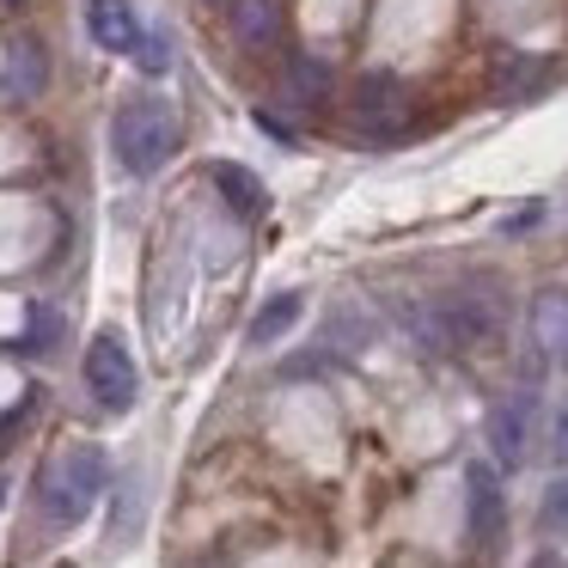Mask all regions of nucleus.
<instances>
[{
	"label": "nucleus",
	"instance_id": "nucleus-1",
	"mask_svg": "<svg viewBox=\"0 0 568 568\" xmlns=\"http://www.w3.org/2000/svg\"><path fill=\"white\" fill-rule=\"evenodd\" d=\"M104 483H111V465H104L99 446H68V453H55L38 477L43 519H50V526H80V519L99 507Z\"/></svg>",
	"mask_w": 568,
	"mask_h": 568
},
{
	"label": "nucleus",
	"instance_id": "nucleus-2",
	"mask_svg": "<svg viewBox=\"0 0 568 568\" xmlns=\"http://www.w3.org/2000/svg\"><path fill=\"white\" fill-rule=\"evenodd\" d=\"M111 148H116V165L129 178H153L165 160L178 153V116L165 99H129L111 123Z\"/></svg>",
	"mask_w": 568,
	"mask_h": 568
},
{
	"label": "nucleus",
	"instance_id": "nucleus-3",
	"mask_svg": "<svg viewBox=\"0 0 568 568\" xmlns=\"http://www.w3.org/2000/svg\"><path fill=\"white\" fill-rule=\"evenodd\" d=\"M409 331L422 336L428 348H483V343H495L501 336V312L489 306V300H477V294H440V300H428V306H416L409 312Z\"/></svg>",
	"mask_w": 568,
	"mask_h": 568
},
{
	"label": "nucleus",
	"instance_id": "nucleus-4",
	"mask_svg": "<svg viewBox=\"0 0 568 568\" xmlns=\"http://www.w3.org/2000/svg\"><path fill=\"white\" fill-rule=\"evenodd\" d=\"M465 538L477 556H495L507 538V489L489 458H470L465 465Z\"/></svg>",
	"mask_w": 568,
	"mask_h": 568
},
{
	"label": "nucleus",
	"instance_id": "nucleus-5",
	"mask_svg": "<svg viewBox=\"0 0 568 568\" xmlns=\"http://www.w3.org/2000/svg\"><path fill=\"white\" fill-rule=\"evenodd\" d=\"M87 385H92V397H99L111 416H123L129 404H135V392H141V373H135V355H129V343L123 336H92V348H87Z\"/></svg>",
	"mask_w": 568,
	"mask_h": 568
},
{
	"label": "nucleus",
	"instance_id": "nucleus-6",
	"mask_svg": "<svg viewBox=\"0 0 568 568\" xmlns=\"http://www.w3.org/2000/svg\"><path fill=\"white\" fill-rule=\"evenodd\" d=\"M348 116H355L361 135L373 141H392L409 129V92L397 87L392 74H361L355 80V99H348Z\"/></svg>",
	"mask_w": 568,
	"mask_h": 568
},
{
	"label": "nucleus",
	"instance_id": "nucleus-7",
	"mask_svg": "<svg viewBox=\"0 0 568 568\" xmlns=\"http://www.w3.org/2000/svg\"><path fill=\"white\" fill-rule=\"evenodd\" d=\"M50 87V50L38 38H13L7 43V68H0V99L7 104H31Z\"/></svg>",
	"mask_w": 568,
	"mask_h": 568
},
{
	"label": "nucleus",
	"instance_id": "nucleus-8",
	"mask_svg": "<svg viewBox=\"0 0 568 568\" xmlns=\"http://www.w3.org/2000/svg\"><path fill=\"white\" fill-rule=\"evenodd\" d=\"M531 397H507V404H495L489 409V453H495V465H526L531 458Z\"/></svg>",
	"mask_w": 568,
	"mask_h": 568
},
{
	"label": "nucleus",
	"instance_id": "nucleus-9",
	"mask_svg": "<svg viewBox=\"0 0 568 568\" xmlns=\"http://www.w3.org/2000/svg\"><path fill=\"white\" fill-rule=\"evenodd\" d=\"M87 31H92V43L111 50V55H135L141 38H148L129 0H87Z\"/></svg>",
	"mask_w": 568,
	"mask_h": 568
},
{
	"label": "nucleus",
	"instance_id": "nucleus-10",
	"mask_svg": "<svg viewBox=\"0 0 568 568\" xmlns=\"http://www.w3.org/2000/svg\"><path fill=\"white\" fill-rule=\"evenodd\" d=\"M233 38L245 43L251 55L275 50V38H282V13H275V0H233Z\"/></svg>",
	"mask_w": 568,
	"mask_h": 568
},
{
	"label": "nucleus",
	"instance_id": "nucleus-11",
	"mask_svg": "<svg viewBox=\"0 0 568 568\" xmlns=\"http://www.w3.org/2000/svg\"><path fill=\"white\" fill-rule=\"evenodd\" d=\"M544 87H550V62H538V55H501V68H495V99L501 104L538 99Z\"/></svg>",
	"mask_w": 568,
	"mask_h": 568
},
{
	"label": "nucleus",
	"instance_id": "nucleus-12",
	"mask_svg": "<svg viewBox=\"0 0 568 568\" xmlns=\"http://www.w3.org/2000/svg\"><path fill=\"white\" fill-rule=\"evenodd\" d=\"M531 336L544 343V355L568 361V294H538V306H531Z\"/></svg>",
	"mask_w": 568,
	"mask_h": 568
},
{
	"label": "nucleus",
	"instance_id": "nucleus-13",
	"mask_svg": "<svg viewBox=\"0 0 568 568\" xmlns=\"http://www.w3.org/2000/svg\"><path fill=\"white\" fill-rule=\"evenodd\" d=\"M209 178H214V190L226 196V209H233L239 221H257V214H263V184L245 172V165H226V160H221Z\"/></svg>",
	"mask_w": 568,
	"mask_h": 568
},
{
	"label": "nucleus",
	"instance_id": "nucleus-14",
	"mask_svg": "<svg viewBox=\"0 0 568 568\" xmlns=\"http://www.w3.org/2000/svg\"><path fill=\"white\" fill-rule=\"evenodd\" d=\"M294 318H300V294H275L270 306L257 312V318H251V343H275V336H287L294 331Z\"/></svg>",
	"mask_w": 568,
	"mask_h": 568
},
{
	"label": "nucleus",
	"instance_id": "nucleus-15",
	"mask_svg": "<svg viewBox=\"0 0 568 568\" xmlns=\"http://www.w3.org/2000/svg\"><path fill=\"white\" fill-rule=\"evenodd\" d=\"M55 331H62V318H55L50 306H31V331H26V348H55Z\"/></svg>",
	"mask_w": 568,
	"mask_h": 568
},
{
	"label": "nucleus",
	"instance_id": "nucleus-16",
	"mask_svg": "<svg viewBox=\"0 0 568 568\" xmlns=\"http://www.w3.org/2000/svg\"><path fill=\"white\" fill-rule=\"evenodd\" d=\"M135 62H141V74H165V68H172V43H165L160 31H148L141 50H135Z\"/></svg>",
	"mask_w": 568,
	"mask_h": 568
},
{
	"label": "nucleus",
	"instance_id": "nucleus-17",
	"mask_svg": "<svg viewBox=\"0 0 568 568\" xmlns=\"http://www.w3.org/2000/svg\"><path fill=\"white\" fill-rule=\"evenodd\" d=\"M294 87L306 92V99H324V87H331V74H324L318 62H306V55H294Z\"/></svg>",
	"mask_w": 568,
	"mask_h": 568
},
{
	"label": "nucleus",
	"instance_id": "nucleus-18",
	"mask_svg": "<svg viewBox=\"0 0 568 568\" xmlns=\"http://www.w3.org/2000/svg\"><path fill=\"white\" fill-rule=\"evenodd\" d=\"M526 568H568V562H562V556H556V550H538V556H531Z\"/></svg>",
	"mask_w": 568,
	"mask_h": 568
},
{
	"label": "nucleus",
	"instance_id": "nucleus-19",
	"mask_svg": "<svg viewBox=\"0 0 568 568\" xmlns=\"http://www.w3.org/2000/svg\"><path fill=\"white\" fill-rule=\"evenodd\" d=\"M556 458H568V409H562V422H556Z\"/></svg>",
	"mask_w": 568,
	"mask_h": 568
},
{
	"label": "nucleus",
	"instance_id": "nucleus-20",
	"mask_svg": "<svg viewBox=\"0 0 568 568\" xmlns=\"http://www.w3.org/2000/svg\"><path fill=\"white\" fill-rule=\"evenodd\" d=\"M202 7H226V13H233V0H202Z\"/></svg>",
	"mask_w": 568,
	"mask_h": 568
},
{
	"label": "nucleus",
	"instance_id": "nucleus-21",
	"mask_svg": "<svg viewBox=\"0 0 568 568\" xmlns=\"http://www.w3.org/2000/svg\"><path fill=\"white\" fill-rule=\"evenodd\" d=\"M0 7H19V0H0Z\"/></svg>",
	"mask_w": 568,
	"mask_h": 568
},
{
	"label": "nucleus",
	"instance_id": "nucleus-22",
	"mask_svg": "<svg viewBox=\"0 0 568 568\" xmlns=\"http://www.w3.org/2000/svg\"><path fill=\"white\" fill-rule=\"evenodd\" d=\"M0 495H7V483H0Z\"/></svg>",
	"mask_w": 568,
	"mask_h": 568
}]
</instances>
